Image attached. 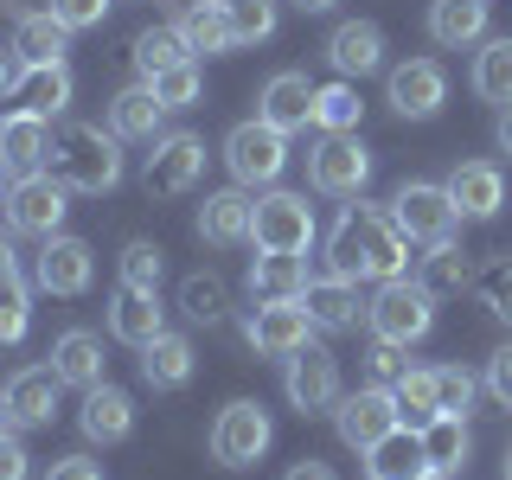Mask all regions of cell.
Instances as JSON below:
<instances>
[{"label":"cell","instance_id":"42","mask_svg":"<svg viewBox=\"0 0 512 480\" xmlns=\"http://www.w3.org/2000/svg\"><path fill=\"white\" fill-rule=\"evenodd\" d=\"M224 20L237 45H263L276 32V0H224Z\"/></svg>","mask_w":512,"mask_h":480},{"label":"cell","instance_id":"32","mask_svg":"<svg viewBox=\"0 0 512 480\" xmlns=\"http://www.w3.org/2000/svg\"><path fill=\"white\" fill-rule=\"evenodd\" d=\"M250 288H256V301H295L308 288V263L295 250H263L250 263Z\"/></svg>","mask_w":512,"mask_h":480},{"label":"cell","instance_id":"18","mask_svg":"<svg viewBox=\"0 0 512 480\" xmlns=\"http://www.w3.org/2000/svg\"><path fill=\"white\" fill-rule=\"evenodd\" d=\"M448 199H455L461 218H493L506 205V173L493 167V160H461V167L448 173Z\"/></svg>","mask_w":512,"mask_h":480},{"label":"cell","instance_id":"15","mask_svg":"<svg viewBox=\"0 0 512 480\" xmlns=\"http://www.w3.org/2000/svg\"><path fill=\"white\" fill-rule=\"evenodd\" d=\"M90 276H96V256H90L84 237H64L58 231V237H45L39 256H32V282H39L45 295L71 301V295H84V288H90Z\"/></svg>","mask_w":512,"mask_h":480},{"label":"cell","instance_id":"10","mask_svg":"<svg viewBox=\"0 0 512 480\" xmlns=\"http://www.w3.org/2000/svg\"><path fill=\"white\" fill-rule=\"evenodd\" d=\"M308 180H314V192H327V199H359L365 180H372V148H365L359 135H327L308 154Z\"/></svg>","mask_w":512,"mask_h":480},{"label":"cell","instance_id":"33","mask_svg":"<svg viewBox=\"0 0 512 480\" xmlns=\"http://www.w3.org/2000/svg\"><path fill=\"white\" fill-rule=\"evenodd\" d=\"M173 26H180V39H186V52H205V58H212V52H231V20H224V0H186V13H180V20H173Z\"/></svg>","mask_w":512,"mask_h":480},{"label":"cell","instance_id":"25","mask_svg":"<svg viewBox=\"0 0 512 480\" xmlns=\"http://www.w3.org/2000/svg\"><path fill=\"white\" fill-rule=\"evenodd\" d=\"M45 148H52V128H45V116L20 109V116L0 122V167H7V173H39L45 167Z\"/></svg>","mask_w":512,"mask_h":480},{"label":"cell","instance_id":"2","mask_svg":"<svg viewBox=\"0 0 512 480\" xmlns=\"http://www.w3.org/2000/svg\"><path fill=\"white\" fill-rule=\"evenodd\" d=\"M45 173L64 180L71 192H109L122 186V148L96 122H58L52 148H45Z\"/></svg>","mask_w":512,"mask_h":480},{"label":"cell","instance_id":"55","mask_svg":"<svg viewBox=\"0 0 512 480\" xmlns=\"http://www.w3.org/2000/svg\"><path fill=\"white\" fill-rule=\"evenodd\" d=\"M500 154H512V109H500Z\"/></svg>","mask_w":512,"mask_h":480},{"label":"cell","instance_id":"52","mask_svg":"<svg viewBox=\"0 0 512 480\" xmlns=\"http://www.w3.org/2000/svg\"><path fill=\"white\" fill-rule=\"evenodd\" d=\"M20 71H26L20 52H13V45H0V96H13V90H20Z\"/></svg>","mask_w":512,"mask_h":480},{"label":"cell","instance_id":"35","mask_svg":"<svg viewBox=\"0 0 512 480\" xmlns=\"http://www.w3.org/2000/svg\"><path fill=\"white\" fill-rule=\"evenodd\" d=\"M180 314L192 320V327H218V320L231 314V288H224V276H212V269L186 276L180 282Z\"/></svg>","mask_w":512,"mask_h":480},{"label":"cell","instance_id":"21","mask_svg":"<svg viewBox=\"0 0 512 480\" xmlns=\"http://www.w3.org/2000/svg\"><path fill=\"white\" fill-rule=\"evenodd\" d=\"M250 218H256V199L244 186H231V192H205V205H199V237L205 244H244L250 237Z\"/></svg>","mask_w":512,"mask_h":480},{"label":"cell","instance_id":"23","mask_svg":"<svg viewBox=\"0 0 512 480\" xmlns=\"http://www.w3.org/2000/svg\"><path fill=\"white\" fill-rule=\"evenodd\" d=\"M160 122H167V103L148 84H128V90L109 96V135L116 141H154Z\"/></svg>","mask_w":512,"mask_h":480},{"label":"cell","instance_id":"50","mask_svg":"<svg viewBox=\"0 0 512 480\" xmlns=\"http://www.w3.org/2000/svg\"><path fill=\"white\" fill-rule=\"evenodd\" d=\"M32 474V455L20 436H0V480H26Z\"/></svg>","mask_w":512,"mask_h":480},{"label":"cell","instance_id":"8","mask_svg":"<svg viewBox=\"0 0 512 480\" xmlns=\"http://www.w3.org/2000/svg\"><path fill=\"white\" fill-rule=\"evenodd\" d=\"M64 180H52V173H20V180L7 186V231H20V237H58V224H64Z\"/></svg>","mask_w":512,"mask_h":480},{"label":"cell","instance_id":"30","mask_svg":"<svg viewBox=\"0 0 512 480\" xmlns=\"http://www.w3.org/2000/svg\"><path fill=\"white\" fill-rule=\"evenodd\" d=\"M423 461L436 474H455V468H468V455H474V436H468V416H429L423 429Z\"/></svg>","mask_w":512,"mask_h":480},{"label":"cell","instance_id":"60","mask_svg":"<svg viewBox=\"0 0 512 480\" xmlns=\"http://www.w3.org/2000/svg\"><path fill=\"white\" fill-rule=\"evenodd\" d=\"M506 480H512V455H506Z\"/></svg>","mask_w":512,"mask_h":480},{"label":"cell","instance_id":"14","mask_svg":"<svg viewBox=\"0 0 512 480\" xmlns=\"http://www.w3.org/2000/svg\"><path fill=\"white\" fill-rule=\"evenodd\" d=\"M308 333H314V314H308V301H263L250 320H244V340L263 352V359H288V352H301L308 346Z\"/></svg>","mask_w":512,"mask_h":480},{"label":"cell","instance_id":"49","mask_svg":"<svg viewBox=\"0 0 512 480\" xmlns=\"http://www.w3.org/2000/svg\"><path fill=\"white\" fill-rule=\"evenodd\" d=\"M487 391H493V397H500V404L512 410V346H500V352L487 359Z\"/></svg>","mask_w":512,"mask_h":480},{"label":"cell","instance_id":"26","mask_svg":"<svg viewBox=\"0 0 512 480\" xmlns=\"http://www.w3.org/2000/svg\"><path fill=\"white\" fill-rule=\"evenodd\" d=\"M192 365H199V352H192L186 333H154V340L141 346V378H148L154 391H180L192 378Z\"/></svg>","mask_w":512,"mask_h":480},{"label":"cell","instance_id":"34","mask_svg":"<svg viewBox=\"0 0 512 480\" xmlns=\"http://www.w3.org/2000/svg\"><path fill=\"white\" fill-rule=\"evenodd\" d=\"M13 96H20V109H32V116H64V103H71V71H64V64H26Z\"/></svg>","mask_w":512,"mask_h":480},{"label":"cell","instance_id":"48","mask_svg":"<svg viewBox=\"0 0 512 480\" xmlns=\"http://www.w3.org/2000/svg\"><path fill=\"white\" fill-rule=\"evenodd\" d=\"M480 301H487V314H500L506 327H512V263L487 269V282H480Z\"/></svg>","mask_w":512,"mask_h":480},{"label":"cell","instance_id":"22","mask_svg":"<svg viewBox=\"0 0 512 480\" xmlns=\"http://www.w3.org/2000/svg\"><path fill=\"white\" fill-rule=\"evenodd\" d=\"M77 423H84V436L90 442H122L128 429H135V397L116 391V384H90L84 391V410H77Z\"/></svg>","mask_w":512,"mask_h":480},{"label":"cell","instance_id":"9","mask_svg":"<svg viewBox=\"0 0 512 480\" xmlns=\"http://www.w3.org/2000/svg\"><path fill=\"white\" fill-rule=\"evenodd\" d=\"M250 244L256 250L308 256V244H314V205L301 199V192H263V199H256V218H250Z\"/></svg>","mask_w":512,"mask_h":480},{"label":"cell","instance_id":"12","mask_svg":"<svg viewBox=\"0 0 512 480\" xmlns=\"http://www.w3.org/2000/svg\"><path fill=\"white\" fill-rule=\"evenodd\" d=\"M384 103H391L397 116H410V122H429V116L448 103V71H442L436 58H404V64H391V77H384Z\"/></svg>","mask_w":512,"mask_h":480},{"label":"cell","instance_id":"29","mask_svg":"<svg viewBox=\"0 0 512 480\" xmlns=\"http://www.w3.org/2000/svg\"><path fill=\"white\" fill-rule=\"evenodd\" d=\"M64 45H71V26L52 20V7L13 20V52H20V64H64Z\"/></svg>","mask_w":512,"mask_h":480},{"label":"cell","instance_id":"40","mask_svg":"<svg viewBox=\"0 0 512 480\" xmlns=\"http://www.w3.org/2000/svg\"><path fill=\"white\" fill-rule=\"evenodd\" d=\"M180 58H192L186 39H180V26H148V32L135 39V71H141V77L167 71V64H180Z\"/></svg>","mask_w":512,"mask_h":480},{"label":"cell","instance_id":"28","mask_svg":"<svg viewBox=\"0 0 512 480\" xmlns=\"http://www.w3.org/2000/svg\"><path fill=\"white\" fill-rule=\"evenodd\" d=\"M365 468H372V480H416V474H429L423 436H416L410 423H397L378 448H365Z\"/></svg>","mask_w":512,"mask_h":480},{"label":"cell","instance_id":"16","mask_svg":"<svg viewBox=\"0 0 512 480\" xmlns=\"http://www.w3.org/2000/svg\"><path fill=\"white\" fill-rule=\"evenodd\" d=\"M314 90L320 84H308V71H276L263 84V96H256V116L269 128H282V135H301L314 122Z\"/></svg>","mask_w":512,"mask_h":480},{"label":"cell","instance_id":"51","mask_svg":"<svg viewBox=\"0 0 512 480\" xmlns=\"http://www.w3.org/2000/svg\"><path fill=\"white\" fill-rule=\"evenodd\" d=\"M45 480H103V468L84 461V455H64V461H52V474H45Z\"/></svg>","mask_w":512,"mask_h":480},{"label":"cell","instance_id":"37","mask_svg":"<svg viewBox=\"0 0 512 480\" xmlns=\"http://www.w3.org/2000/svg\"><path fill=\"white\" fill-rule=\"evenodd\" d=\"M429 288V295H461L468 288V250L448 237V244H429V256H423V276H416Z\"/></svg>","mask_w":512,"mask_h":480},{"label":"cell","instance_id":"47","mask_svg":"<svg viewBox=\"0 0 512 480\" xmlns=\"http://www.w3.org/2000/svg\"><path fill=\"white\" fill-rule=\"evenodd\" d=\"M103 13H109V0H52V20H64L71 32L103 26Z\"/></svg>","mask_w":512,"mask_h":480},{"label":"cell","instance_id":"3","mask_svg":"<svg viewBox=\"0 0 512 480\" xmlns=\"http://www.w3.org/2000/svg\"><path fill=\"white\" fill-rule=\"evenodd\" d=\"M365 320H372V340L416 346L429 327H436V295H429L416 276H391V282H378L372 301H365Z\"/></svg>","mask_w":512,"mask_h":480},{"label":"cell","instance_id":"53","mask_svg":"<svg viewBox=\"0 0 512 480\" xmlns=\"http://www.w3.org/2000/svg\"><path fill=\"white\" fill-rule=\"evenodd\" d=\"M20 231H0V276H20V250H13Z\"/></svg>","mask_w":512,"mask_h":480},{"label":"cell","instance_id":"43","mask_svg":"<svg viewBox=\"0 0 512 480\" xmlns=\"http://www.w3.org/2000/svg\"><path fill=\"white\" fill-rule=\"evenodd\" d=\"M32 327V288L20 276H0V346H20Z\"/></svg>","mask_w":512,"mask_h":480},{"label":"cell","instance_id":"13","mask_svg":"<svg viewBox=\"0 0 512 480\" xmlns=\"http://www.w3.org/2000/svg\"><path fill=\"white\" fill-rule=\"evenodd\" d=\"M333 423H340V442L365 455V448H378L404 416H397V397L384 391V384H365V391H352V397L333 404Z\"/></svg>","mask_w":512,"mask_h":480},{"label":"cell","instance_id":"54","mask_svg":"<svg viewBox=\"0 0 512 480\" xmlns=\"http://www.w3.org/2000/svg\"><path fill=\"white\" fill-rule=\"evenodd\" d=\"M282 480H333V468H327V461H295Z\"/></svg>","mask_w":512,"mask_h":480},{"label":"cell","instance_id":"4","mask_svg":"<svg viewBox=\"0 0 512 480\" xmlns=\"http://www.w3.org/2000/svg\"><path fill=\"white\" fill-rule=\"evenodd\" d=\"M391 224L410 237V244H448L455 237V224H461V212H455V199H448V186H429V180H404L391 192Z\"/></svg>","mask_w":512,"mask_h":480},{"label":"cell","instance_id":"27","mask_svg":"<svg viewBox=\"0 0 512 480\" xmlns=\"http://www.w3.org/2000/svg\"><path fill=\"white\" fill-rule=\"evenodd\" d=\"M109 333H116L122 346H148L154 333H167L160 327V301L148 295V288H116V301H109Z\"/></svg>","mask_w":512,"mask_h":480},{"label":"cell","instance_id":"20","mask_svg":"<svg viewBox=\"0 0 512 480\" xmlns=\"http://www.w3.org/2000/svg\"><path fill=\"white\" fill-rule=\"evenodd\" d=\"M327 58L340 77H372V71H384V32L372 20H340L327 39Z\"/></svg>","mask_w":512,"mask_h":480},{"label":"cell","instance_id":"45","mask_svg":"<svg viewBox=\"0 0 512 480\" xmlns=\"http://www.w3.org/2000/svg\"><path fill=\"white\" fill-rule=\"evenodd\" d=\"M436 410L442 416H468L474 410V372L468 365H436Z\"/></svg>","mask_w":512,"mask_h":480},{"label":"cell","instance_id":"11","mask_svg":"<svg viewBox=\"0 0 512 480\" xmlns=\"http://www.w3.org/2000/svg\"><path fill=\"white\" fill-rule=\"evenodd\" d=\"M282 391H288V404H295L301 416H320V410H333L340 404V359H333L327 346H301V352H288V372H282Z\"/></svg>","mask_w":512,"mask_h":480},{"label":"cell","instance_id":"56","mask_svg":"<svg viewBox=\"0 0 512 480\" xmlns=\"http://www.w3.org/2000/svg\"><path fill=\"white\" fill-rule=\"evenodd\" d=\"M0 436H13V404H7V391H0Z\"/></svg>","mask_w":512,"mask_h":480},{"label":"cell","instance_id":"41","mask_svg":"<svg viewBox=\"0 0 512 480\" xmlns=\"http://www.w3.org/2000/svg\"><path fill=\"white\" fill-rule=\"evenodd\" d=\"M391 397H397V416H404L410 429H423L429 416H442L436 410V372H404L391 384Z\"/></svg>","mask_w":512,"mask_h":480},{"label":"cell","instance_id":"19","mask_svg":"<svg viewBox=\"0 0 512 480\" xmlns=\"http://www.w3.org/2000/svg\"><path fill=\"white\" fill-rule=\"evenodd\" d=\"M301 301H308V314H314V327H327V333H352L359 327V314H365V301H359V282H346V276H308V288H301Z\"/></svg>","mask_w":512,"mask_h":480},{"label":"cell","instance_id":"1","mask_svg":"<svg viewBox=\"0 0 512 480\" xmlns=\"http://www.w3.org/2000/svg\"><path fill=\"white\" fill-rule=\"evenodd\" d=\"M327 263L346 282H391L410 269V237L378 205H346L333 237H327Z\"/></svg>","mask_w":512,"mask_h":480},{"label":"cell","instance_id":"46","mask_svg":"<svg viewBox=\"0 0 512 480\" xmlns=\"http://www.w3.org/2000/svg\"><path fill=\"white\" fill-rule=\"evenodd\" d=\"M365 372H372V384H384V391H391L397 378L410 372V359H404V346H391V340H378L372 352H365Z\"/></svg>","mask_w":512,"mask_h":480},{"label":"cell","instance_id":"31","mask_svg":"<svg viewBox=\"0 0 512 480\" xmlns=\"http://www.w3.org/2000/svg\"><path fill=\"white\" fill-rule=\"evenodd\" d=\"M487 32V0H429V39L461 52Z\"/></svg>","mask_w":512,"mask_h":480},{"label":"cell","instance_id":"24","mask_svg":"<svg viewBox=\"0 0 512 480\" xmlns=\"http://www.w3.org/2000/svg\"><path fill=\"white\" fill-rule=\"evenodd\" d=\"M103 340H96L90 327H64L52 340V372L64 384H77V391H90V384H103Z\"/></svg>","mask_w":512,"mask_h":480},{"label":"cell","instance_id":"36","mask_svg":"<svg viewBox=\"0 0 512 480\" xmlns=\"http://www.w3.org/2000/svg\"><path fill=\"white\" fill-rule=\"evenodd\" d=\"M474 90L487 96V103L512 109V39H487L474 52Z\"/></svg>","mask_w":512,"mask_h":480},{"label":"cell","instance_id":"58","mask_svg":"<svg viewBox=\"0 0 512 480\" xmlns=\"http://www.w3.org/2000/svg\"><path fill=\"white\" fill-rule=\"evenodd\" d=\"M0 205H7V167H0Z\"/></svg>","mask_w":512,"mask_h":480},{"label":"cell","instance_id":"5","mask_svg":"<svg viewBox=\"0 0 512 480\" xmlns=\"http://www.w3.org/2000/svg\"><path fill=\"white\" fill-rule=\"evenodd\" d=\"M224 167H231L237 186H276L282 167H288V135H282V128H269L263 116L237 122L231 135H224Z\"/></svg>","mask_w":512,"mask_h":480},{"label":"cell","instance_id":"59","mask_svg":"<svg viewBox=\"0 0 512 480\" xmlns=\"http://www.w3.org/2000/svg\"><path fill=\"white\" fill-rule=\"evenodd\" d=\"M416 480H448V474H436V468H429V474H416Z\"/></svg>","mask_w":512,"mask_h":480},{"label":"cell","instance_id":"7","mask_svg":"<svg viewBox=\"0 0 512 480\" xmlns=\"http://www.w3.org/2000/svg\"><path fill=\"white\" fill-rule=\"evenodd\" d=\"M199 173H205V141L192 135V128H167V135H154L141 186H148L154 199H180V192L199 186Z\"/></svg>","mask_w":512,"mask_h":480},{"label":"cell","instance_id":"39","mask_svg":"<svg viewBox=\"0 0 512 480\" xmlns=\"http://www.w3.org/2000/svg\"><path fill=\"white\" fill-rule=\"evenodd\" d=\"M141 84H148L167 109H192V103H199V90H205V77H199V64H192V58H180V64H167V71L141 77Z\"/></svg>","mask_w":512,"mask_h":480},{"label":"cell","instance_id":"44","mask_svg":"<svg viewBox=\"0 0 512 480\" xmlns=\"http://www.w3.org/2000/svg\"><path fill=\"white\" fill-rule=\"evenodd\" d=\"M160 276H167V250H160V244L141 237V244L122 250V282L128 288H148V295H160Z\"/></svg>","mask_w":512,"mask_h":480},{"label":"cell","instance_id":"38","mask_svg":"<svg viewBox=\"0 0 512 480\" xmlns=\"http://www.w3.org/2000/svg\"><path fill=\"white\" fill-rule=\"evenodd\" d=\"M365 116V103H359V90L352 84H320L314 90V122L327 128V135H352Z\"/></svg>","mask_w":512,"mask_h":480},{"label":"cell","instance_id":"57","mask_svg":"<svg viewBox=\"0 0 512 480\" xmlns=\"http://www.w3.org/2000/svg\"><path fill=\"white\" fill-rule=\"evenodd\" d=\"M295 7H301V13H327L333 0H295Z\"/></svg>","mask_w":512,"mask_h":480},{"label":"cell","instance_id":"6","mask_svg":"<svg viewBox=\"0 0 512 480\" xmlns=\"http://www.w3.org/2000/svg\"><path fill=\"white\" fill-rule=\"evenodd\" d=\"M269 436H276L269 410L250 404V397H237V404H224L218 423H212V461L218 468H256V461L269 455Z\"/></svg>","mask_w":512,"mask_h":480},{"label":"cell","instance_id":"17","mask_svg":"<svg viewBox=\"0 0 512 480\" xmlns=\"http://www.w3.org/2000/svg\"><path fill=\"white\" fill-rule=\"evenodd\" d=\"M58 391H64V378L52 372V365H20V372L7 378L13 423H20V429H45L58 416Z\"/></svg>","mask_w":512,"mask_h":480}]
</instances>
